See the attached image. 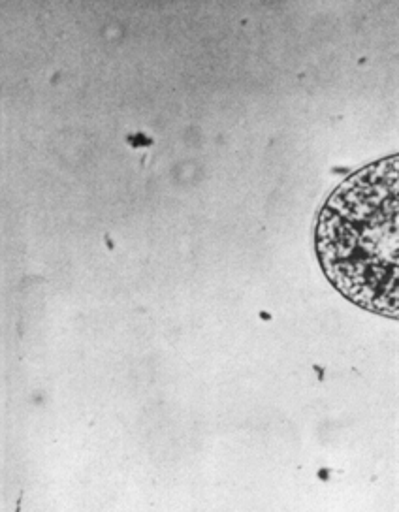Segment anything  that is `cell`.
Returning <instances> with one entry per match:
<instances>
[{
  "label": "cell",
  "instance_id": "1",
  "mask_svg": "<svg viewBox=\"0 0 399 512\" xmlns=\"http://www.w3.org/2000/svg\"><path fill=\"white\" fill-rule=\"evenodd\" d=\"M315 251L347 300L399 319V155L364 166L328 196Z\"/></svg>",
  "mask_w": 399,
  "mask_h": 512
}]
</instances>
